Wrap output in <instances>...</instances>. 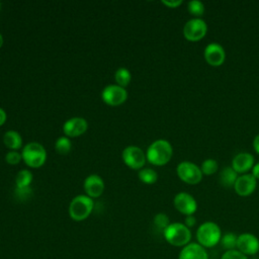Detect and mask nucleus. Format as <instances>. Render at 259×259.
Segmentation results:
<instances>
[{
	"label": "nucleus",
	"mask_w": 259,
	"mask_h": 259,
	"mask_svg": "<svg viewBox=\"0 0 259 259\" xmlns=\"http://www.w3.org/2000/svg\"><path fill=\"white\" fill-rule=\"evenodd\" d=\"M0 8H1V2H0Z\"/></svg>",
	"instance_id": "e433bc0d"
},
{
	"label": "nucleus",
	"mask_w": 259,
	"mask_h": 259,
	"mask_svg": "<svg viewBox=\"0 0 259 259\" xmlns=\"http://www.w3.org/2000/svg\"><path fill=\"white\" fill-rule=\"evenodd\" d=\"M237 249L246 256L259 252V239L251 233H243L238 236Z\"/></svg>",
	"instance_id": "f8f14e48"
},
{
	"label": "nucleus",
	"mask_w": 259,
	"mask_h": 259,
	"mask_svg": "<svg viewBox=\"0 0 259 259\" xmlns=\"http://www.w3.org/2000/svg\"><path fill=\"white\" fill-rule=\"evenodd\" d=\"M88 128V122L84 117L74 116L67 119L63 124V132L68 138H76L83 135Z\"/></svg>",
	"instance_id": "ddd939ff"
},
{
	"label": "nucleus",
	"mask_w": 259,
	"mask_h": 259,
	"mask_svg": "<svg viewBox=\"0 0 259 259\" xmlns=\"http://www.w3.org/2000/svg\"><path fill=\"white\" fill-rule=\"evenodd\" d=\"M173 148L170 142L164 139L154 141L147 149V161L155 166H164L172 158Z\"/></svg>",
	"instance_id": "f257e3e1"
},
{
	"label": "nucleus",
	"mask_w": 259,
	"mask_h": 259,
	"mask_svg": "<svg viewBox=\"0 0 259 259\" xmlns=\"http://www.w3.org/2000/svg\"><path fill=\"white\" fill-rule=\"evenodd\" d=\"M218 169H219L218 161L211 158L205 159L200 165V170L204 175H212L218 171Z\"/></svg>",
	"instance_id": "a878e982"
},
{
	"label": "nucleus",
	"mask_w": 259,
	"mask_h": 259,
	"mask_svg": "<svg viewBox=\"0 0 259 259\" xmlns=\"http://www.w3.org/2000/svg\"><path fill=\"white\" fill-rule=\"evenodd\" d=\"M32 178H33V175L29 170L22 169L19 172H17L15 176V186L19 188L30 186L32 182Z\"/></svg>",
	"instance_id": "aec40b11"
},
{
	"label": "nucleus",
	"mask_w": 259,
	"mask_h": 259,
	"mask_svg": "<svg viewBox=\"0 0 259 259\" xmlns=\"http://www.w3.org/2000/svg\"><path fill=\"white\" fill-rule=\"evenodd\" d=\"M257 186V179L251 173H245L238 176L234 189L236 193L240 196H249L251 195Z\"/></svg>",
	"instance_id": "4468645a"
},
{
	"label": "nucleus",
	"mask_w": 259,
	"mask_h": 259,
	"mask_svg": "<svg viewBox=\"0 0 259 259\" xmlns=\"http://www.w3.org/2000/svg\"><path fill=\"white\" fill-rule=\"evenodd\" d=\"M196 239L203 248H212L221 242V228L214 222H204L196 230Z\"/></svg>",
	"instance_id": "7ed1b4c3"
},
{
	"label": "nucleus",
	"mask_w": 259,
	"mask_h": 259,
	"mask_svg": "<svg viewBox=\"0 0 259 259\" xmlns=\"http://www.w3.org/2000/svg\"><path fill=\"white\" fill-rule=\"evenodd\" d=\"M184 225L187 227V228H192L196 225V218L191 214V215H186L185 217V220H184Z\"/></svg>",
	"instance_id": "2f4dec72"
},
{
	"label": "nucleus",
	"mask_w": 259,
	"mask_h": 259,
	"mask_svg": "<svg viewBox=\"0 0 259 259\" xmlns=\"http://www.w3.org/2000/svg\"><path fill=\"white\" fill-rule=\"evenodd\" d=\"M6 119H7L6 111H5L3 108H1V107H0V126H1L2 124H4V123H5Z\"/></svg>",
	"instance_id": "72a5a7b5"
},
{
	"label": "nucleus",
	"mask_w": 259,
	"mask_h": 259,
	"mask_svg": "<svg viewBox=\"0 0 259 259\" xmlns=\"http://www.w3.org/2000/svg\"><path fill=\"white\" fill-rule=\"evenodd\" d=\"M83 188L87 196L93 198H97L102 195L104 191V181L97 174L88 175L83 183Z\"/></svg>",
	"instance_id": "2eb2a0df"
},
{
	"label": "nucleus",
	"mask_w": 259,
	"mask_h": 259,
	"mask_svg": "<svg viewBox=\"0 0 259 259\" xmlns=\"http://www.w3.org/2000/svg\"><path fill=\"white\" fill-rule=\"evenodd\" d=\"M114 80L118 86L125 88L132 80V73L128 69L120 67L114 73Z\"/></svg>",
	"instance_id": "412c9836"
},
{
	"label": "nucleus",
	"mask_w": 259,
	"mask_h": 259,
	"mask_svg": "<svg viewBox=\"0 0 259 259\" xmlns=\"http://www.w3.org/2000/svg\"><path fill=\"white\" fill-rule=\"evenodd\" d=\"M237 240H238V236L232 232H229L222 236L221 245L226 251L234 250L237 248Z\"/></svg>",
	"instance_id": "b1692460"
},
{
	"label": "nucleus",
	"mask_w": 259,
	"mask_h": 259,
	"mask_svg": "<svg viewBox=\"0 0 259 259\" xmlns=\"http://www.w3.org/2000/svg\"><path fill=\"white\" fill-rule=\"evenodd\" d=\"M121 158L123 163L134 170H141L144 168L147 161L146 153L138 146H127L122 150Z\"/></svg>",
	"instance_id": "0eeeda50"
},
{
	"label": "nucleus",
	"mask_w": 259,
	"mask_h": 259,
	"mask_svg": "<svg viewBox=\"0 0 259 259\" xmlns=\"http://www.w3.org/2000/svg\"><path fill=\"white\" fill-rule=\"evenodd\" d=\"M21 157L23 162L30 168H39L47 161V151L37 142H30L22 147Z\"/></svg>",
	"instance_id": "20e7f679"
},
{
	"label": "nucleus",
	"mask_w": 259,
	"mask_h": 259,
	"mask_svg": "<svg viewBox=\"0 0 259 259\" xmlns=\"http://www.w3.org/2000/svg\"><path fill=\"white\" fill-rule=\"evenodd\" d=\"M3 143L9 151H18L22 148V138L20 134L14 130L7 131L4 134Z\"/></svg>",
	"instance_id": "a211bd4d"
},
{
	"label": "nucleus",
	"mask_w": 259,
	"mask_h": 259,
	"mask_svg": "<svg viewBox=\"0 0 259 259\" xmlns=\"http://www.w3.org/2000/svg\"><path fill=\"white\" fill-rule=\"evenodd\" d=\"M93 207V199L86 194H80L71 200L69 204V215L73 221L82 222L91 214Z\"/></svg>",
	"instance_id": "39448f33"
},
{
	"label": "nucleus",
	"mask_w": 259,
	"mask_h": 259,
	"mask_svg": "<svg viewBox=\"0 0 259 259\" xmlns=\"http://www.w3.org/2000/svg\"><path fill=\"white\" fill-rule=\"evenodd\" d=\"M221 259H248V256L240 252L238 249H234V250L226 251L222 255Z\"/></svg>",
	"instance_id": "c756f323"
},
{
	"label": "nucleus",
	"mask_w": 259,
	"mask_h": 259,
	"mask_svg": "<svg viewBox=\"0 0 259 259\" xmlns=\"http://www.w3.org/2000/svg\"><path fill=\"white\" fill-rule=\"evenodd\" d=\"M251 174L257 179V180H259V163H256V164H254V166H253V168L251 169Z\"/></svg>",
	"instance_id": "473e14b6"
},
{
	"label": "nucleus",
	"mask_w": 259,
	"mask_h": 259,
	"mask_svg": "<svg viewBox=\"0 0 259 259\" xmlns=\"http://www.w3.org/2000/svg\"><path fill=\"white\" fill-rule=\"evenodd\" d=\"M178 259H208V254L198 243H189L182 247Z\"/></svg>",
	"instance_id": "f3484780"
},
{
	"label": "nucleus",
	"mask_w": 259,
	"mask_h": 259,
	"mask_svg": "<svg viewBox=\"0 0 259 259\" xmlns=\"http://www.w3.org/2000/svg\"><path fill=\"white\" fill-rule=\"evenodd\" d=\"M187 10L194 17L200 18L204 13V4L198 0H191L187 3Z\"/></svg>",
	"instance_id": "393cba45"
},
{
	"label": "nucleus",
	"mask_w": 259,
	"mask_h": 259,
	"mask_svg": "<svg viewBox=\"0 0 259 259\" xmlns=\"http://www.w3.org/2000/svg\"><path fill=\"white\" fill-rule=\"evenodd\" d=\"M203 57L208 65L219 67L223 65L226 60V51L220 44L210 42L204 48Z\"/></svg>",
	"instance_id": "9b49d317"
},
{
	"label": "nucleus",
	"mask_w": 259,
	"mask_h": 259,
	"mask_svg": "<svg viewBox=\"0 0 259 259\" xmlns=\"http://www.w3.org/2000/svg\"><path fill=\"white\" fill-rule=\"evenodd\" d=\"M3 44H4V38H3V35L0 33V49L3 46Z\"/></svg>",
	"instance_id": "c9c22d12"
},
{
	"label": "nucleus",
	"mask_w": 259,
	"mask_h": 259,
	"mask_svg": "<svg viewBox=\"0 0 259 259\" xmlns=\"http://www.w3.org/2000/svg\"><path fill=\"white\" fill-rule=\"evenodd\" d=\"M164 239L174 247H184L190 243L191 231L182 223H171L163 231Z\"/></svg>",
	"instance_id": "f03ea898"
},
{
	"label": "nucleus",
	"mask_w": 259,
	"mask_h": 259,
	"mask_svg": "<svg viewBox=\"0 0 259 259\" xmlns=\"http://www.w3.org/2000/svg\"><path fill=\"white\" fill-rule=\"evenodd\" d=\"M253 148H254L255 152L259 155V134L257 136H255V138L253 140Z\"/></svg>",
	"instance_id": "f704fd0d"
},
{
	"label": "nucleus",
	"mask_w": 259,
	"mask_h": 259,
	"mask_svg": "<svg viewBox=\"0 0 259 259\" xmlns=\"http://www.w3.org/2000/svg\"><path fill=\"white\" fill-rule=\"evenodd\" d=\"M138 176L145 184H153L158 180V173L152 168H142L139 170Z\"/></svg>",
	"instance_id": "5701e85b"
},
{
	"label": "nucleus",
	"mask_w": 259,
	"mask_h": 259,
	"mask_svg": "<svg viewBox=\"0 0 259 259\" xmlns=\"http://www.w3.org/2000/svg\"><path fill=\"white\" fill-rule=\"evenodd\" d=\"M21 160V153L18 151H8L5 155V161L9 165H17Z\"/></svg>",
	"instance_id": "c85d7f7f"
},
{
	"label": "nucleus",
	"mask_w": 259,
	"mask_h": 259,
	"mask_svg": "<svg viewBox=\"0 0 259 259\" xmlns=\"http://www.w3.org/2000/svg\"><path fill=\"white\" fill-rule=\"evenodd\" d=\"M176 173L180 180L187 184H197L202 179L200 167L190 161H182L176 167Z\"/></svg>",
	"instance_id": "423d86ee"
},
{
	"label": "nucleus",
	"mask_w": 259,
	"mask_h": 259,
	"mask_svg": "<svg viewBox=\"0 0 259 259\" xmlns=\"http://www.w3.org/2000/svg\"><path fill=\"white\" fill-rule=\"evenodd\" d=\"M101 98L103 102L109 106H118L127 99V91L117 84H110L103 88Z\"/></svg>",
	"instance_id": "1a4fd4ad"
},
{
	"label": "nucleus",
	"mask_w": 259,
	"mask_h": 259,
	"mask_svg": "<svg viewBox=\"0 0 259 259\" xmlns=\"http://www.w3.org/2000/svg\"><path fill=\"white\" fill-rule=\"evenodd\" d=\"M238 176H239L238 173L231 166H228V167H224L221 170L219 180L224 187H228V188L234 187Z\"/></svg>",
	"instance_id": "6ab92c4d"
},
{
	"label": "nucleus",
	"mask_w": 259,
	"mask_h": 259,
	"mask_svg": "<svg viewBox=\"0 0 259 259\" xmlns=\"http://www.w3.org/2000/svg\"><path fill=\"white\" fill-rule=\"evenodd\" d=\"M254 166V157L248 152H241L237 154L233 160L231 167L238 174H245Z\"/></svg>",
	"instance_id": "dca6fc26"
},
{
	"label": "nucleus",
	"mask_w": 259,
	"mask_h": 259,
	"mask_svg": "<svg viewBox=\"0 0 259 259\" xmlns=\"http://www.w3.org/2000/svg\"><path fill=\"white\" fill-rule=\"evenodd\" d=\"M173 204L175 208L185 217L193 214L197 209L196 199L190 193L185 191L178 192L174 196Z\"/></svg>",
	"instance_id": "9d476101"
},
{
	"label": "nucleus",
	"mask_w": 259,
	"mask_h": 259,
	"mask_svg": "<svg viewBox=\"0 0 259 259\" xmlns=\"http://www.w3.org/2000/svg\"><path fill=\"white\" fill-rule=\"evenodd\" d=\"M207 31V24L202 18L193 17L185 22L183 35L189 41H198L204 37Z\"/></svg>",
	"instance_id": "6e6552de"
},
{
	"label": "nucleus",
	"mask_w": 259,
	"mask_h": 259,
	"mask_svg": "<svg viewBox=\"0 0 259 259\" xmlns=\"http://www.w3.org/2000/svg\"><path fill=\"white\" fill-rule=\"evenodd\" d=\"M153 223H154V226L161 230L162 232L171 224L170 223V220H169V217L164 213V212H159L157 213L155 217H154V220H153Z\"/></svg>",
	"instance_id": "bb28decb"
},
{
	"label": "nucleus",
	"mask_w": 259,
	"mask_h": 259,
	"mask_svg": "<svg viewBox=\"0 0 259 259\" xmlns=\"http://www.w3.org/2000/svg\"><path fill=\"white\" fill-rule=\"evenodd\" d=\"M14 193H15V196H16V198H17L18 200H20V201H25V200L29 199L30 196L32 195V189H31L30 186L22 187V188L15 187Z\"/></svg>",
	"instance_id": "cd10ccee"
},
{
	"label": "nucleus",
	"mask_w": 259,
	"mask_h": 259,
	"mask_svg": "<svg viewBox=\"0 0 259 259\" xmlns=\"http://www.w3.org/2000/svg\"><path fill=\"white\" fill-rule=\"evenodd\" d=\"M183 3L182 0H162V4L169 8H176L179 7Z\"/></svg>",
	"instance_id": "7c9ffc66"
},
{
	"label": "nucleus",
	"mask_w": 259,
	"mask_h": 259,
	"mask_svg": "<svg viewBox=\"0 0 259 259\" xmlns=\"http://www.w3.org/2000/svg\"><path fill=\"white\" fill-rule=\"evenodd\" d=\"M72 149V142L66 136L59 137L55 142V150L60 155H67Z\"/></svg>",
	"instance_id": "4be33fe9"
}]
</instances>
